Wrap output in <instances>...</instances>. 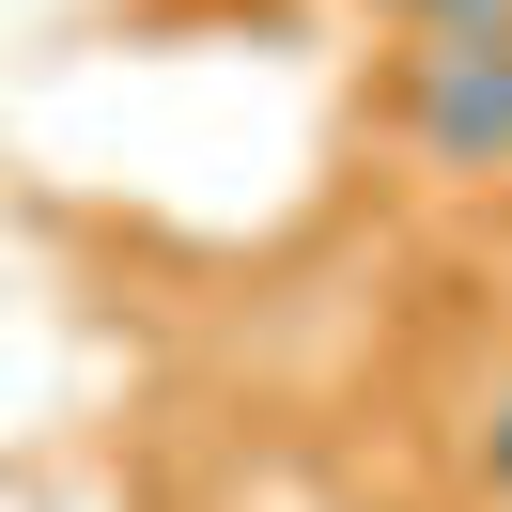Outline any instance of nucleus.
<instances>
[{"instance_id":"obj_1","label":"nucleus","mask_w":512,"mask_h":512,"mask_svg":"<svg viewBox=\"0 0 512 512\" xmlns=\"http://www.w3.org/2000/svg\"><path fill=\"white\" fill-rule=\"evenodd\" d=\"M404 156L435 187H497L512 171V47H419L404 63Z\"/></svg>"},{"instance_id":"obj_2","label":"nucleus","mask_w":512,"mask_h":512,"mask_svg":"<svg viewBox=\"0 0 512 512\" xmlns=\"http://www.w3.org/2000/svg\"><path fill=\"white\" fill-rule=\"evenodd\" d=\"M419 47H512V0H388Z\"/></svg>"},{"instance_id":"obj_3","label":"nucleus","mask_w":512,"mask_h":512,"mask_svg":"<svg viewBox=\"0 0 512 512\" xmlns=\"http://www.w3.org/2000/svg\"><path fill=\"white\" fill-rule=\"evenodd\" d=\"M466 450H481V481H497V497H512V388H497V404H481V435H466Z\"/></svg>"}]
</instances>
